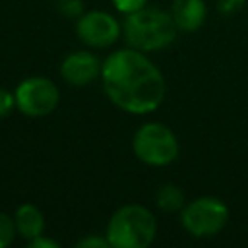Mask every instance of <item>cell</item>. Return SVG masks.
Segmentation results:
<instances>
[{"mask_svg": "<svg viewBox=\"0 0 248 248\" xmlns=\"http://www.w3.org/2000/svg\"><path fill=\"white\" fill-rule=\"evenodd\" d=\"M101 83L108 101L136 116L157 110L167 95L163 72L138 48H118L101 66Z\"/></svg>", "mask_w": 248, "mask_h": 248, "instance_id": "cell-1", "label": "cell"}, {"mask_svg": "<svg viewBox=\"0 0 248 248\" xmlns=\"http://www.w3.org/2000/svg\"><path fill=\"white\" fill-rule=\"evenodd\" d=\"M122 35L132 48L141 52H157L174 43L178 27L169 12L145 6L124 17Z\"/></svg>", "mask_w": 248, "mask_h": 248, "instance_id": "cell-2", "label": "cell"}, {"mask_svg": "<svg viewBox=\"0 0 248 248\" xmlns=\"http://www.w3.org/2000/svg\"><path fill=\"white\" fill-rule=\"evenodd\" d=\"M157 234L155 215L140 203H126L118 207L108 223L105 236L110 248H147Z\"/></svg>", "mask_w": 248, "mask_h": 248, "instance_id": "cell-3", "label": "cell"}, {"mask_svg": "<svg viewBox=\"0 0 248 248\" xmlns=\"http://www.w3.org/2000/svg\"><path fill=\"white\" fill-rule=\"evenodd\" d=\"M132 151L149 167H167L176 161L180 143L169 126L161 122H145L132 138Z\"/></svg>", "mask_w": 248, "mask_h": 248, "instance_id": "cell-4", "label": "cell"}, {"mask_svg": "<svg viewBox=\"0 0 248 248\" xmlns=\"http://www.w3.org/2000/svg\"><path fill=\"white\" fill-rule=\"evenodd\" d=\"M180 223L184 231L196 238L219 234L229 223V207L221 198L200 196L180 209Z\"/></svg>", "mask_w": 248, "mask_h": 248, "instance_id": "cell-5", "label": "cell"}, {"mask_svg": "<svg viewBox=\"0 0 248 248\" xmlns=\"http://www.w3.org/2000/svg\"><path fill=\"white\" fill-rule=\"evenodd\" d=\"M14 95H16V108L29 118H41L50 114L60 101V91L56 83L45 76L25 78L23 81L17 83Z\"/></svg>", "mask_w": 248, "mask_h": 248, "instance_id": "cell-6", "label": "cell"}, {"mask_svg": "<svg viewBox=\"0 0 248 248\" xmlns=\"http://www.w3.org/2000/svg\"><path fill=\"white\" fill-rule=\"evenodd\" d=\"M78 39L91 48H108L122 35V23L105 10L83 12L76 21Z\"/></svg>", "mask_w": 248, "mask_h": 248, "instance_id": "cell-7", "label": "cell"}, {"mask_svg": "<svg viewBox=\"0 0 248 248\" xmlns=\"http://www.w3.org/2000/svg\"><path fill=\"white\" fill-rule=\"evenodd\" d=\"M101 66L103 62L99 60L97 54L89 50H74L64 56L60 62V76L66 83L83 87L93 83L97 78H101Z\"/></svg>", "mask_w": 248, "mask_h": 248, "instance_id": "cell-8", "label": "cell"}, {"mask_svg": "<svg viewBox=\"0 0 248 248\" xmlns=\"http://www.w3.org/2000/svg\"><path fill=\"white\" fill-rule=\"evenodd\" d=\"M170 16L178 31L194 33L205 23L207 6L203 0H174L170 8Z\"/></svg>", "mask_w": 248, "mask_h": 248, "instance_id": "cell-9", "label": "cell"}, {"mask_svg": "<svg viewBox=\"0 0 248 248\" xmlns=\"http://www.w3.org/2000/svg\"><path fill=\"white\" fill-rule=\"evenodd\" d=\"M14 223L17 236L27 242L45 232V215L35 203H21L14 213Z\"/></svg>", "mask_w": 248, "mask_h": 248, "instance_id": "cell-10", "label": "cell"}, {"mask_svg": "<svg viewBox=\"0 0 248 248\" xmlns=\"http://www.w3.org/2000/svg\"><path fill=\"white\" fill-rule=\"evenodd\" d=\"M155 203L165 213H176V211H180L184 207L186 198H184V192L176 184L167 182V184H163V186L157 188V192H155Z\"/></svg>", "mask_w": 248, "mask_h": 248, "instance_id": "cell-11", "label": "cell"}, {"mask_svg": "<svg viewBox=\"0 0 248 248\" xmlns=\"http://www.w3.org/2000/svg\"><path fill=\"white\" fill-rule=\"evenodd\" d=\"M16 236H17V231H16L14 215H8V213L0 211V248L10 246Z\"/></svg>", "mask_w": 248, "mask_h": 248, "instance_id": "cell-12", "label": "cell"}, {"mask_svg": "<svg viewBox=\"0 0 248 248\" xmlns=\"http://www.w3.org/2000/svg\"><path fill=\"white\" fill-rule=\"evenodd\" d=\"M56 8L64 17H79L85 12L81 0H56Z\"/></svg>", "mask_w": 248, "mask_h": 248, "instance_id": "cell-13", "label": "cell"}, {"mask_svg": "<svg viewBox=\"0 0 248 248\" xmlns=\"http://www.w3.org/2000/svg\"><path fill=\"white\" fill-rule=\"evenodd\" d=\"M112 6L116 8V12L128 16L132 12H138L141 8L147 6V0H112Z\"/></svg>", "mask_w": 248, "mask_h": 248, "instance_id": "cell-14", "label": "cell"}, {"mask_svg": "<svg viewBox=\"0 0 248 248\" xmlns=\"http://www.w3.org/2000/svg\"><path fill=\"white\" fill-rule=\"evenodd\" d=\"M16 108V95L14 91H8L0 87V118H6Z\"/></svg>", "mask_w": 248, "mask_h": 248, "instance_id": "cell-15", "label": "cell"}, {"mask_svg": "<svg viewBox=\"0 0 248 248\" xmlns=\"http://www.w3.org/2000/svg\"><path fill=\"white\" fill-rule=\"evenodd\" d=\"M76 246H78V248H110V242H108L107 236L89 234V236H83L81 240H78Z\"/></svg>", "mask_w": 248, "mask_h": 248, "instance_id": "cell-16", "label": "cell"}, {"mask_svg": "<svg viewBox=\"0 0 248 248\" xmlns=\"http://www.w3.org/2000/svg\"><path fill=\"white\" fill-rule=\"evenodd\" d=\"M244 2L246 0H217V10L223 16H232L244 6Z\"/></svg>", "mask_w": 248, "mask_h": 248, "instance_id": "cell-17", "label": "cell"}, {"mask_svg": "<svg viewBox=\"0 0 248 248\" xmlns=\"http://www.w3.org/2000/svg\"><path fill=\"white\" fill-rule=\"evenodd\" d=\"M29 248H60V242L50 238V236H45V232L33 240H29Z\"/></svg>", "mask_w": 248, "mask_h": 248, "instance_id": "cell-18", "label": "cell"}]
</instances>
